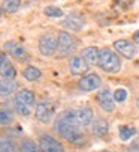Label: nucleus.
I'll list each match as a JSON object with an SVG mask.
<instances>
[{
  "instance_id": "obj_16",
  "label": "nucleus",
  "mask_w": 139,
  "mask_h": 152,
  "mask_svg": "<svg viewBox=\"0 0 139 152\" xmlns=\"http://www.w3.org/2000/svg\"><path fill=\"white\" fill-rule=\"evenodd\" d=\"M18 89V83L15 78H3L0 80V96H9Z\"/></svg>"
},
{
  "instance_id": "obj_25",
  "label": "nucleus",
  "mask_w": 139,
  "mask_h": 152,
  "mask_svg": "<svg viewBox=\"0 0 139 152\" xmlns=\"http://www.w3.org/2000/svg\"><path fill=\"white\" fill-rule=\"evenodd\" d=\"M45 15L46 17H51V18H61L64 14H63V9L57 8V6H46L43 9Z\"/></svg>"
},
{
  "instance_id": "obj_34",
  "label": "nucleus",
  "mask_w": 139,
  "mask_h": 152,
  "mask_svg": "<svg viewBox=\"0 0 139 152\" xmlns=\"http://www.w3.org/2000/svg\"><path fill=\"white\" fill-rule=\"evenodd\" d=\"M138 63H139V62H138Z\"/></svg>"
},
{
  "instance_id": "obj_21",
  "label": "nucleus",
  "mask_w": 139,
  "mask_h": 152,
  "mask_svg": "<svg viewBox=\"0 0 139 152\" xmlns=\"http://www.w3.org/2000/svg\"><path fill=\"white\" fill-rule=\"evenodd\" d=\"M0 75H2L3 78H15L17 69H15V66L12 65V62L9 59H6V62L0 66Z\"/></svg>"
},
{
  "instance_id": "obj_8",
  "label": "nucleus",
  "mask_w": 139,
  "mask_h": 152,
  "mask_svg": "<svg viewBox=\"0 0 139 152\" xmlns=\"http://www.w3.org/2000/svg\"><path fill=\"white\" fill-rule=\"evenodd\" d=\"M3 50L9 56H12L14 59H17L19 62H29L30 60V54L27 53V50L15 41H6L5 45H3Z\"/></svg>"
},
{
  "instance_id": "obj_2",
  "label": "nucleus",
  "mask_w": 139,
  "mask_h": 152,
  "mask_svg": "<svg viewBox=\"0 0 139 152\" xmlns=\"http://www.w3.org/2000/svg\"><path fill=\"white\" fill-rule=\"evenodd\" d=\"M97 66L106 74H117L121 71V66H123L121 56L114 48H109V47L100 48Z\"/></svg>"
},
{
  "instance_id": "obj_20",
  "label": "nucleus",
  "mask_w": 139,
  "mask_h": 152,
  "mask_svg": "<svg viewBox=\"0 0 139 152\" xmlns=\"http://www.w3.org/2000/svg\"><path fill=\"white\" fill-rule=\"evenodd\" d=\"M0 152H18V145L11 137L0 136Z\"/></svg>"
},
{
  "instance_id": "obj_22",
  "label": "nucleus",
  "mask_w": 139,
  "mask_h": 152,
  "mask_svg": "<svg viewBox=\"0 0 139 152\" xmlns=\"http://www.w3.org/2000/svg\"><path fill=\"white\" fill-rule=\"evenodd\" d=\"M21 6V0H3V3H2V8L3 11L12 14V12H17Z\"/></svg>"
},
{
  "instance_id": "obj_7",
  "label": "nucleus",
  "mask_w": 139,
  "mask_h": 152,
  "mask_svg": "<svg viewBox=\"0 0 139 152\" xmlns=\"http://www.w3.org/2000/svg\"><path fill=\"white\" fill-rule=\"evenodd\" d=\"M78 86L82 92H93V91H97L100 86H102V77L96 72H90L85 74L79 78Z\"/></svg>"
},
{
  "instance_id": "obj_33",
  "label": "nucleus",
  "mask_w": 139,
  "mask_h": 152,
  "mask_svg": "<svg viewBox=\"0 0 139 152\" xmlns=\"http://www.w3.org/2000/svg\"><path fill=\"white\" fill-rule=\"evenodd\" d=\"M102 152H111V151H102Z\"/></svg>"
},
{
  "instance_id": "obj_28",
  "label": "nucleus",
  "mask_w": 139,
  "mask_h": 152,
  "mask_svg": "<svg viewBox=\"0 0 139 152\" xmlns=\"http://www.w3.org/2000/svg\"><path fill=\"white\" fill-rule=\"evenodd\" d=\"M129 152H139V140L133 142V143L129 146Z\"/></svg>"
},
{
  "instance_id": "obj_19",
  "label": "nucleus",
  "mask_w": 139,
  "mask_h": 152,
  "mask_svg": "<svg viewBox=\"0 0 139 152\" xmlns=\"http://www.w3.org/2000/svg\"><path fill=\"white\" fill-rule=\"evenodd\" d=\"M22 77H24L27 81H37L40 77H42V71L37 68V66H33V65H29V66L24 68V71H22Z\"/></svg>"
},
{
  "instance_id": "obj_1",
  "label": "nucleus",
  "mask_w": 139,
  "mask_h": 152,
  "mask_svg": "<svg viewBox=\"0 0 139 152\" xmlns=\"http://www.w3.org/2000/svg\"><path fill=\"white\" fill-rule=\"evenodd\" d=\"M82 125L78 121L76 110H64L61 112L54 122V131L66 142L73 146H84L87 143V137L82 131Z\"/></svg>"
},
{
  "instance_id": "obj_30",
  "label": "nucleus",
  "mask_w": 139,
  "mask_h": 152,
  "mask_svg": "<svg viewBox=\"0 0 139 152\" xmlns=\"http://www.w3.org/2000/svg\"><path fill=\"white\" fill-rule=\"evenodd\" d=\"M6 59H8V57H6V54H5L3 51H0V66H2V65L6 62Z\"/></svg>"
},
{
  "instance_id": "obj_31",
  "label": "nucleus",
  "mask_w": 139,
  "mask_h": 152,
  "mask_svg": "<svg viewBox=\"0 0 139 152\" xmlns=\"http://www.w3.org/2000/svg\"><path fill=\"white\" fill-rule=\"evenodd\" d=\"M136 105H138V108H139V96H138V99H136Z\"/></svg>"
},
{
  "instance_id": "obj_14",
  "label": "nucleus",
  "mask_w": 139,
  "mask_h": 152,
  "mask_svg": "<svg viewBox=\"0 0 139 152\" xmlns=\"http://www.w3.org/2000/svg\"><path fill=\"white\" fill-rule=\"evenodd\" d=\"M76 115H78V121L79 124L87 128L93 124V121H94V113H93V110L88 107V105H82L79 108H76Z\"/></svg>"
},
{
  "instance_id": "obj_15",
  "label": "nucleus",
  "mask_w": 139,
  "mask_h": 152,
  "mask_svg": "<svg viewBox=\"0 0 139 152\" xmlns=\"http://www.w3.org/2000/svg\"><path fill=\"white\" fill-rule=\"evenodd\" d=\"M15 101L22 102V104H26V105H29V107H33V105L36 104V96H35L33 91H30V89H21V91L17 92Z\"/></svg>"
},
{
  "instance_id": "obj_4",
  "label": "nucleus",
  "mask_w": 139,
  "mask_h": 152,
  "mask_svg": "<svg viewBox=\"0 0 139 152\" xmlns=\"http://www.w3.org/2000/svg\"><path fill=\"white\" fill-rule=\"evenodd\" d=\"M57 38L53 33H43L39 38V51L43 57H51L54 54H57Z\"/></svg>"
},
{
  "instance_id": "obj_32",
  "label": "nucleus",
  "mask_w": 139,
  "mask_h": 152,
  "mask_svg": "<svg viewBox=\"0 0 139 152\" xmlns=\"http://www.w3.org/2000/svg\"><path fill=\"white\" fill-rule=\"evenodd\" d=\"M2 11H3V8H0V15H2Z\"/></svg>"
},
{
  "instance_id": "obj_23",
  "label": "nucleus",
  "mask_w": 139,
  "mask_h": 152,
  "mask_svg": "<svg viewBox=\"0 0 139 152\" xmlns=\"http://www.w3.org/2000/svg\"><path fill=\"white\" fill-rule=\"evenodd\" d=\"M118 134H120V139H121L123 142H127V140H130V139L136 134V129L132 128V126H120Z\"/></svg>"
},
{
  "instance_id": "obj_12",
  "label": "nucleus",
  "mask_w": 139,
  "mask_h": 152,
  "mask_svg": "<svg viewBox=\"0 0 139 152\" xmlns=\"http://www.w3.org/2000/svg\"><path fill=\"white\" fill-rule=\"evenodd\" d=\"M61 26L64 29H67L69 32H79L84 29L85 26V18L79 14H69L63 21H61Z\"/></svg>"
},
{
  "instance_id": "obj_26",
  "label": "nucleus",
  "mask_w": 139,
  "mask_h": 152,
  "mask_svg": "<svg viewBox=\"0 0 139 152\" xmlns=\"http://www.w3.org/2000/svg\"><path fill=\"white\" fill-rule=\"evenodd\" d=\"M15 112H17L18 115H21V116H30V115H32V107L22 104V102L15 101Z\"/></svg>"
},
{
  "instance_id": "obj_5",
  "label": "nucleus",
  "mask_w": 139,
  "mask_h": 152,
  "mask_svg": "<svg viewBox=\"0 0 139 152\" xmlns=\"http://www.w3.org/2000/svg\"><path fill=\"white\" fill-rule=\"evenodd\" d=\"M114 50L117 51L121 57L127 59V60H132L135 59V56L138 54V47L133 41H129V39H117L114 41Z\"/></svg>"
},
{
  "instance_id": "obj_10",
  "label": "nucleus",
  "mask_w": 139,
  "mask_h": 152,
  "mask_svg": "<svg viewBox=\"0 0 139 152\" xmlns=\"http://www.w3.org/2000/svg\"><path fill=\"white\" fill-rule=\"evenodd\" d=\"M96 101L99 104V107L106 113H112L115 110V99H114V94L105 88L102 91H99V94L96 95Z\"/></svg>"
},
{
  "instance_id": "obj_3",
  "label": "nucleus",
  "mask_w": 139,
  "mask_h": 152,
  "mask_svg": "<svg viewBox=\"0 0 139 152\" xmlns=\"http://www.w3.org/2000/svg\"><path fill=\"white\" fill-rule=\"evenodd\" d=\"M57 54L61 57H69L75 53V50L78 48L79 41L75 38V35H72L71 32L63 30L58 33L57 36Z\"/></svg>"
},
{
  "instance_id": "obj_27",
  "label": "nucleus",
  "mask_w": 139,
  "mask_h": 152,
  "mask_svg": "<svg viewBox=\"0 0 139 152\" xmlns=\"http://www.w3.org/2000/svg\"><path fill=\"white\" fill-rule=\"evenodd\" d=\"M114 99H115V102H124L127 99V91L123 88H118L114 92Z\"/></svg>"
},
{
  "instance_id": "obj_29",
  "label": "nucleus",
  "mask_w": 139,
  "mask_h": 152,
  "mask_svg": "<svg viewBox=\"0 0 139 152\" xmlns=\"http://www.w3.org/2000/svg\"><path fill=\"white\" fill-rule=\"evenodd\" d=\"M132 41L135 42L136 45H139V30H136V32L133 33V36H132Z\"/></svg>"
},
{
  "instance_id": "obj_18",
  "label": "nucleus",
  "mask_w": 139,
  "mask_h": 152,
  "mask_svg": "<svg viewBox=\"0 0 139 152\" xmlns=\"http://www.w3.org/2000/svg\"><path fill=\"white\" fill-rule=\"evenodd\" d=\"M99 54H100V50L97 47H85L81 51V56L88 62V65H97Z\"/></svg>"
},
{
  "instance_id": "obj_11",
  "label": "nucleus",
  "mask_w": 139,
  "mask_h": 152,
  "mask_svg": "<svg viewBox=\"0 0 139 152\" xmlns=\"http://www.w3.org/2000/svg\"><path fill=\"white\" fill-rule=\"evenodd\" d=\"M90 69L88 62L79 54V56H72L71 60H69V71H71L72 75H85Z\"/></svg>"
},
{
  "instance_id": "obj_13",
  "label": "nucleus",
  "mask_w": 139,
  "mask_h": 152,
  "mask_svg": "<svg viewBox=\"0 0 139 152\" xmlns=\"http://www.w3.org/2000/svg\"><path fill=\"white\" fill-rule=\"evenodd\" d=\"M90 133L94 136V137H105L108 133H109V124L106 119L103 118H94V121H93V124L90 125Z\"/></svg>"
},
{
  "instance_id": "obj_17",
  "label": "nucleus",
  "mask_w": 139,
  "mask_h": 152,
  "mask_svg": "<svg viewBox=\"0 0 139 152\" xmlns=\"http://www.w3.org/2000/svg\"><path fill=\"white\" fill-rule=\"evenodd\" d=\"M18 152H42V149H40L39 143H36L35 140H32L29 137H24L19 140Z\"/></svg>"
},
{
  "instance_id": "obj_24",
  "label": "nucleus",
  "mask_w": 139,
  "mask_h": 152,
  "mask_svg": "<svg viewBox=\"0 0 139 152\" xmlns=\"http://www.w3.org/2000/svg\"><path fill=\"white\" fill-rule=\"evenodd\" d=\"M11 124H14V115L9 110H3V108H0V125H2V126H8Z\"/></svg>"
},
{
  "instance_id": "obj_6",
  "label": "nucleus",
  "mask_w": 139,
  "mask_h": 152,
  "mask_svg": "<svg viewBox=\"0 0 139 152\" xmlns=\"http://www.w3.org/2000/svg\"><path fill=\"white\" fill-rule=\"evenodd\" d=\"M37 143H39L42 152H66V149L61 145V142L57 140L51 134H40Z\"/></svg>"
},
{
  "instance_id": "obj_9",
  "label": "nucleus",
  "mask_w": 139,
  "mask_h": 152,
  "mask_svg": "<svg viewBox=\"0 0 139 152\" xmlns=\"http://www.w3.org/2000/svg\"><path fill=\"white\" fill-rule=\"evenodd\" d=\"M53 105L48 99H42L36 104L35 108V118L36 121H39L40 124H50L53 119Z\"/></svg>"
}]
</instances>
